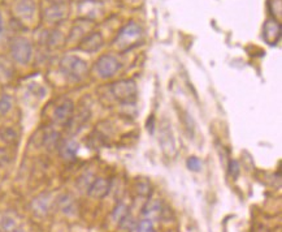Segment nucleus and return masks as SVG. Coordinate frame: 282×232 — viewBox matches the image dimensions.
I'll use <instances>...</instances> for the list:
<instances>
[{"mask_svg": "<svg viewBox=\"0 0 282 232\" xmlns=\"http://www.w3.org/2000/svg\"><path fill=\"white\" fill-rule=\"evenodd\" d=\"M12 232H26V231H25V230H23V229H21V227H16V229L13 230V231H12Z\"/></svg>", "mask_w": 282, "mask_h": 232, "instance_id": "c85d7f7f", "label": "nucleus"}, {"mask_svg": "<svg viewBox=\"0 0 282 232\" xmlns=\"http://www.w3.org/2000/svg\"><path fill=\"white\" fill-rule=\"evenodd\" d=\"M15 12L20 19H31L37 12L35 1L34 0H19L15 5Z\"/></svg>", "mask_w": 282, "mask_h": 232, "instance_id": "4468645a", "label": "nucleus"}, {"mask_svg": "<svg viewBox=\"0 0 282 232\" xmlns=\"http://www.w3.org/2000/svg\"><path fill=\"white\" fill-rule=\"evenodd\" d=\"M101 11V4L99 0H82L78 4V12L85 20H93Z\"/></svg>", "mask_w": 282, "mask_h": 232, "instance_id": "9b49d317", "label": "nucleus"}, {"mask_svg": "<svg viewBox=\"0 0 282 232\" xmlns=\"http://www.w3.org/2000/svg\"><path fill=\"white\" fill-rule=\"evenodd\" d=\"M74 113V103L70 99H64L60 105L56 106L54 111V120L58 124L68 123V120L72 117Z\"/></svg>", "mask_w": 282, "mask_h": 232, "instance_id": "6e6552de", "label": "nucleus"}, {"mask_svg": "<svg viewBox=\"0 0 282 232\" xmlns=\"http://www.w3.org/2000/svg\"><path fill=\"white\" fill-rule=\"evenodd\" d=\"M142 27L136 23H129L119 31V34L115 39V46L121 52H126V51L132 50L133 47L138 46L142 41Z\"/></svg>", "mask_w": 282, "mask_h": 232, "instance_id": "f257e3e1", "label": "nucleus"}, {"mask_svg": "<svg viewBox=\"0 0 282 232\" xmlns=\"http://www.w3.org/2000/svg\"><path fill=\"white\" fill-rule=\"evenodd\" d=\"M3 31V20H1V16H0V34Z\"/></svg>", "mask_w": 282, "mask_h": 232, "instance_id": "c756f323", "label": "nucleus"}, {"mask_svg": "<svg viewBox=\"0 0 282 232\" xmlns=\"http://www.w3.org/2000/svg\"><path fill=\"white\" fill-rule=\"evenodd\" d=\"M60 70L62 74L72 81H81L87 76L89 67L83 59L76 55H66L60 62Z\"/></svg>", "mask_w": 282, "mask_h": 232, "instance_id": "f03ea898", "label": "nucleus"}, {"mask_svg": "<svg viewBox=\"0 0 282 232\" xmlns=\"http://www.w3.org/2000/svg\"><path fill=\"white\" fill-rule=\"evenodd\" d=\"M119 226H120V230L122 232H132L136 229V221L130 214H128L122 221L119 222Z\"/></svg>", "mask_w": 282, "mask_h": 232, "instance_id": "aec40b11", "label": "nucleus"}, {"mask_svg": "<svg viewBox=\"0 0 282 232\" xmlns=\"http://www.w3.org/2000/svg\"><path fill=\"white\" fill-rule=\"evenodd\" d=\"M50 1H52L54 4H58V3H64L65 0H50Z\"/></svg>", "mask_w": 282, "mask_h": 232, "instance_id": "7c9ffc66", "label": "nucleus"}, {"mask_svg": "<svg viewBox=\"0 0 282 232\" xmlns=\"http://www.w3.org/2000/svg\"><path fill=\"white\" fill-rule=\"evenodd\" d=\"M240 164H238V162L237 161H230V163H229V174H230V176H232L233 179H237L238 178V175H240Z\"/></svg>", "mask_w": 282, "mask_h": 232, "instance_id": "bb28decb", "label": "nucleus"}, {"mask_svg": "<svg viewBox=\"0 0 282 232\" xmlns=\"http://www.w3.org/2000/svg\"><path fill=\"white\" fill-rule=\"evenodd\" d=\"M113 97L122 103H133L137 99V85L133 80H120L111 86Z\"/></svg>", "mask_w": 282, "mask_h": 232, "instance_id": "7ed1b4c3", "label": "nucleus"}, {"mask_svg": "<svg viewBox=\"0 0 282 232\" xmlns=\"http://www.w3.org/2000/svg\"><path fill=\"white\" fill-rule=\"evenodd\" d=\"M0 136H1V139L4 142L7 143H15L17 141V133L12 128H4Z\"/></svg>", "mask_w": 282, "mask_h": 232, "instance_id": "5701e85b", "label": "nucleus"}, {"mask_svg": "<svg viewBox=\"0 0 282 232\" xmlns=\"http://www.w3.org/2000/svg\"><path fill=\"white\" fill-rule=\"evenodd\" d=\"M11 55L13 60L19 64H27L30 62L31 55H33V47L31 43L23 37H16L11 42Z\"/></svg>", "mask_w": 282, "mask_h": 232, "instance_id": "20e7f679", "label": "nucleus"}, {"mask_svg": "<svg viewBox=\"0 0 282 232\" xmlns=\"http://www.w3.org/2000/svg\"><path fill=\"white\" fill-rule=\"evenodd\" d=\"M263 37L268 45H276L281 37V25L276 20H268L264 25Z\"/></svg>", "mask_w": 282, "mask_h": 232, "instance_id": "ddd939ff", "label": "nucleus"}, {"mask_svg": "<svg viewBox=\"0 0 282 232\" xmlns=\"http://www.w3.org/2000/svg\"><path fill=\"white\" fill-rule=\"evenodd\" d=\"M137 232H155V226L151 219L146 218L137 225Z\"/></svg>", "mask_w": 282, "mask_h": 232, "instance_id": "393cba45", "label": "nucleus"}, {"mask_svg": "<svg viewBox=\"0 0 282 232\" xmlns=\"http://www.w3.org/2000/svg\"><path fill=\"white\" fill-rule=\"evenodd\" d=\"M103 37H101V33H98V31H93V33H90V34L85 35L83 38L81 39V42H80V46L78 48L83 52H97L98 50H101V47L103 46Z\"/></svg>", "mask_w": 282, "mask_h": 232, "instance_id": "0eeeda50", "label": "nucleus"}, {"mask_svg": "<svg viewBox=\"0 0 282 232\" xmlns=\"http://www.w3.org/2000/svg\"><path fill=\"white\" fill-rule=\"evenodd\" d=\"M90 111L87 109H82L80 110L77 113V115H72L69 120H68V123L65 124L66 127V132L69 133V135H77L78 132L81 131L82 128L85 127L86 123L89 121L90 119Z\"/></svg>", "mask_w": 282, "mask_h": 232, "instance_id": "423d86ee", "label": "nucleus"}, {"mask_svg": "<svg viewBox=\"0 0 282 232\" xmlns=\"http://www.w3.org/2000/svg\"><path fill=\"white\" fill-rule=\"evenodd\" d=\"M138 193L142 196H150L151 194V186L147 183H140L138 186Z\"/></svg>", "mask_w": 282, "mask_h": 232, "instance_id": "cd10ccee", "label": "nucleus"}, {"mask_svg": "<svg viewBox=\"0 0 282 232\" xmlns=\"http://www.w3.org/2000/svg\"><path fill=\"white\" fill-rule=\"evenodd\" d=\"M16 229V221L15 218L9 215V214H5L3 217L0 218V230L4 232H12Z\"/></svg>", "mask_w": 282, "mask_h": 232, "instance_id": "6ab92c4d", "label": "nucleus"}, {"mask_svg": "<svg viewBox=\"0 0 282 232\" xmlns=\"http://www.w3.org/2000/svg\"><path fill=\"white\" fill-rule=\"evenodd\" d=\"M91 178H93V175L91 174H83L81 178L78 179L77 186H78V188H80V190H86V192H87L89 186H91V183L94 182Z\"/></svg>", "mask_w": 282, "mask_h": 232, "instance_id": "b1692460", "label": "nucleus"}, {"mask_svg": "<svg viewBox=\"0 0 282 232\" xmlns=\"http://www.w3.org/2000/svg\"><path fill=\"white\" fill-rule=\"evenodd\" d=\"M128 214H129L128 206L124 205V204H119V205L115 208V210H113V213H112L113 221L119 223V222L122 221V219H124Z\"/></svg>", "mask_w": 282, "mask_h": 232, "instance_id": "412c9836", "label": "nucleus"}, {"mask_svg": "<svg viewBox=\"0 0 282 232\" xmlns=\"http://www.w3.org/2000/svg\"><path fill=\"white\" fill-rule=\"evenodd\" d=\"M186 164H187V168L194 171V172H199V171L201 170V162L197 157H190V158L187 159Z\"/></svg>", "mask_w": 282, "mask_h": 232, "instance_id": "a878e982", "label": "nucleus"}, {"mask_svg": "<svg viewBox=\"0 0 282 232\" xmlns=\"http://www.w3.org/2000/svg\"><path fill=\"white\" fill-rule=\"evenodd\" d=\"M120 70V62L113 55H101L95 64V70L101 78H111Z\"/></svg>", "mask_w": 282, "mask_h": 232, "instance_id": "39448f33", "label": "nucleus"}, {"mask_svg": "<svg viewBox=\"0 0 282 232\" xmlns=\"http://www.w3.org/2000/svg\"><path fill=\"white\" fill-rule=\"evenodd\" d=\"M12 109V98L8 94L0 97V116H4Z\"/></svg>", "mask_w": 282, "mask_h": 232, "instance_id": "4be33fe9", "label": "nucleus"}, {"mask_svg": "<svg viewBox=\"0 0 282 232\" xmlns=\"http://www.w3.org/2000/svg\"><path fill=\"white\" fill-rule=\"evenodd\" d=\"M109 188H111V184H109L107 179L98 178L95 179V180L91 183V186H89L87 194L93 198H103L108 194Z\"/></svg>", "mask_w": 282, "mask_h": 232, "instance_id": "f8f14e48", "label": "nucleus"}, {"mask_svg": "<svg viewBox=\"0 0 282 232\" xmlns=\"http://www.w3.org/2000/svg\"><path fill=\"white\" fill-rule=\"evenodd\" d=\"M51 208V196L48 193H40L31 201V210L35 215L44 217Z\"/></svg>", "mask_w": 282, "mask_h": 232, "instance_id": "9d476101", "label": "nucleus"}, {"mask_svg": "<svg viewBox=\"0 0 282 232\" xmlns=\"http://www.w3.org/2000/svg\"><path fill=\"white\" fill-rule=\"evenodd\" d=\"M66 16H68V7L65 3L52 4L50 8H47L44 11V19L50 23H60L66 19Z\"/></svg>", "mask_w": 282, "mask_h": 232, "instance_id": "1a4fd4ad", "label": "nucleus"}, {"mask_svg": "<svg viewBox=\"0 0 282 232\" xmlns=\"http://www.w3.org/2000/svg\"><path fill=\"white\" fill-rule=\"evenodd\" d=\"M161 213H162L161 202L158 201V200H151V201L147 202V205L143 208V214H144L148 219H151V221L160 217Z\"/></svg>", "mask_w": 282, "mask_h": 232, "instance_id": "f3484780", "label": "nucleus"}, {"mask_svg": "<svg viewBox=\"0 0 282 232\" xmlns=\"http://www.w3.org/2000/svg\"><path fill=\"white\" fill-rule=\"evenodd\" d=\"M59 142H60V133L58 131H55V129H47L44 136H43V145H44V147L51 150V149L58 147Z\"/></svg>", "mask_w": 282, "mask_h": 232, "instance_id": "a211bd4d", "label": "nucleus"}, {"mask_svg": "<svg viewBox=\"0 0 282 232\" xmlns=\"http://www.w3.org/2000/svg\"><path fill=\"white\" fill-rule=\"evenodd\" d=\"M58 205L60 211L62 214H65V215L72 217V215H76V213H77V204H76V200L70 194H61L58 200Z\"/></svg>", "mask_w": 282, "mask_h": 232, "instance_id": "2eb2a0df", "label": "nucleus"}, {"mask_svg": "<svg viewBox=\"0 0 282 232\" xmlns=\"http://www.w3.org/2000/svg\"><path fill=\"white\" fill-rule=\"evenodd\" d=\"M59 150H60L61 158H64L65 161H73V159L77 157V153L78 150H80V145H78L77 141H74V139H65V141L59 146Z\"/></svg>", "mask_w": 282, "mask_h": 232, "instance_id": "dca6fc26", "label": "nucleus"}]
</instances>
